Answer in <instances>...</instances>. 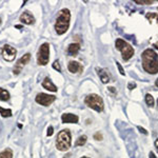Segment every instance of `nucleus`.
I'll return each mask as SVG.
<instances>
[{
  "instance_id": "obj_1",
  "label": "nucleus",
  "mask_w": 158,
  "mask_h": 158,
  "mask_svg": "<svg viewBox=\"0 0 158 158\" xmlns=\"http://www.w3.org/2000/svg\"><path fill=\"white\" fill-rule=\"evenodd\" d=\"M142 68L150 74L158 73V55L154 50L147 49L141 54Z\"/></svg>"
},
{
  "instance_id": "obj_2",
  "label": "nucleus",
  "mask_w": 158,
  "mask_h": 158,
  "mask_svg": "<svg viewBox=\"0 0 158 158\" xmlns=\"http://www.w3.org/2000/svg\"><path fill=\"white\" fill-rule=\"evenodd\" d=\"M71 13L69 9H62L58 13L55 22V31L58 35H63L70 27Z\"/></svg>"
},
{
  "instance_id": "obj_3",
  "label": "nucleus",
  "mask_w": 158,
  "mask_h": 158,
  "mask_svg": "<svg viewBox=\"0 0 158 158\" xmlns=\"http://www.w3.org/2000/svg\"><path fill=\"white\" fill-rule=\"evenodd\" d=\"M72 144V135H71L70 130H61L57 135L56 139V148L58 151L64 152L68 151Z\"/></svg>"
},
{
  "instance_id": "obj_4",
  "label": "nucleus",
  "mask_w": 158,
  "mask_h": 158,
  "mask_svg": "<svg viewBox=\"0 0 158 158\" xmlns=\"http://www.w3.org/2000/svg\"><path fill=\"white\" fill-rule=\"evenodd\" d=\"M85 103L89 108L93 109L94 111L96 112H102L104 104H103V100L102 98L100 97L97 94H90L88 95L85 99Z\"/></svg>"
},
{
  "instance_id": "obj_5",
  "label": "nucleus",
  "mask_w": 158,
  "mask_h": 158,
  "mask_svg": "<svg viewBox=\"0 0 158 158\" xmlns=\"http://www.w3.org/2000/svg\"><path fill=\"white\" fill-rule=\"evenodd\" d=\"M115 45H116V49L119 50L122 54V59L123 60H129L133 57L134 55V49L129 44L127 41H124L123 39H117L116 42H115Z\"/></svg>"
},
{
  "instance_id": "obj_6",
  "label": "nucleus",
  "mask_w": 158,
  "mask_h": 158,
  "mask_svg": "<svg viewBox=\"0 0 158 158\" xmlns=\"http://www.w3.org/2000/svg\"><path fill=\"white\" fill-rule=\"evenodd\" d=\"M50 60V44L43 42L37 52V63L39 65H47Z\"/></svg>"
},
{
  "instance_id": "obj_7",
  "label": "nucleus",
  "mask_w": 158,
  "mask_h": 158,
  "mask_svg": "<svg viewBox=\"0 0 158 158\" xmlns=\"http://www.w3.org/2000/svg\"><path fill=\"white\" fill-rule=\"evenodd\" d=\"M2 58L7 62H13L17 56V50L10 44H4L1 49Z\"/></svg>"
},
{
  "instance_id": "obj_8",
  "label": "nucleus",
  "mask_w": 158,
  "mask_h": 158,
  "mask_svg": "<svg viewBox=\"0 0 158 158\" xmlns=\"http://www.w3.org/2000/svg\"><path fill=\"white\" fill-rule=\"evenodd\" d=\"M30 60H31L30 53H27V54H24L21 58H19V59L17 60V62L15 63L14 68H13V74H14V75H19V74L21 73V71L23 70V68L30 62Z\"/></svg>"
},
{
  "instance_id": "obj_9",
  "label": "nucleus",
  "mask_w": 158,
  "mask_h": 158,
  "mask_svg": "<svg viewBox=\"0 0 158 158\" xmlns=\"http://www.w3.org/2000/svg\"><path fill=\"white\" fill-rule=\"evenodd\" d=\"M56 100V97L54 95H49L45 93H38L35 97V101L43 106H49Z\"/></svg>"
},
{
  "instance_id": "obj_10",
  "label": "nucleus",
  "mask_w": 158,
  "mask_h": 158,
  "mask_svg": "<svg viewBox=\"0 0 158 158\" xmlns=\"http://www.w3.org/2000/svg\"><path fill=\"white\" fill-rule=\"evenodd\" d=\"M19 21L21 22V23L27 24V25H33V24H35V21H36V19H35L34 15H33L31 12L24 11L19 16Z\"/></svg>"
},
{
  "instance_id": "obj_11",
  "label": "nucleus",
  "mask_w": 158,
  "mask_h": 158,
  "mask_svg": "<svg viewBox=\"0 0 158 158\" xmlns=\"http://www.w3.org/2000/svg\"><path fill=\"white\" fill-rule=\"evenodd\" d=\"M79 120L78 116L72 113H64L61 116V121L63 123H77Z\"/></svg>"
},
{
  "instance_id": "obj_12",
  "label": "nucleus",
  "mask_w": 158,
  "mask_h": 158,
  "mask_svg": "<svg viewBox=\"0 0 158 158\" xmlns=\"http://www.w3.org/2000/svg\"><path fill=\"white\" fill-rule=\"evenodd\" d=\"M68 70L73 74L81 73L83 71V67L78 61H70L68 64Z\"/></svg>"
},
{
  "instance_id": "obj_13",
  "label": "nucleus",
  "mask_w": 158,
  "mask_h": 158,
  "mask_svg": "<svg viewBox=\"0 0 158 158\" xmlns=\"http://www.w3.org/2000/svg\"><path fill=\"white\" fill-rule=\"evenodd\" d=\"M42 86L45 89V90H49L50 92H57V86H56L54 83L52 82V80H51V78L49 77H45L44 79H43L42 81Z\"/></svg>"
},
{
  "instance_id": "obj_14",
  "label": "nucleus",
  "mask_w": 158,
  "mask_h": 158,
  "mask_svg": "<svg viewBox=\"0 0 158 158\" xmlns=\"http://www.w3.org/2000/svg\"><path fill=\"white\" fill-rule=\"evenodd\" d=\"M96 71H97V74H98L99 78H100L101 82L102 83L110 82V76L108 74V71L104 70V69H99V68L96 69Z\"/></svg>"
},
{
  "instance_id": "obj_15",
  "label": "nucleus",
  "mask_w": 158,
  "mask_h": 158,
  "mask_svg": "<svg viewBox=\"0 0 158 158\" xmlns=\"http://www.w3.org/2000/svg\"><path fill=\"white\" fill-rule=\"evenodd\" d=\"M80 51V44L79 43H71L68 47V54L70 56H76Z\"/></svg>"
},
{
  "instance_id": "obj_16",
  "label": "nucleus",
  "mask_w": 158,
  "mask_h": 158,
  "mask_svg": "<svg viewBox=\"0 0 158 158\" xmlns=\"http://www.w3.org/2000/svg\"><path fill=\"white\" fill-rule=\"evenodd\" d=\"M11 98L10 92L3 88H0V100L1 101H9Z\"/></svg>"
},
{
  "instance_id": "obj_17",
  "label": "nucleus",
  "mask_w": 158,
  "mask_h": 158,
  "mask_svg": "<svg viewBox=\"0 0 158 158\" xmlns=\"http://www.w3.org/2000/svg\"><path fill=\"white\" fill-rule=\"evenodd\" d=\"M0 115L3 118H9V117H12L13 113L11 109H4L2 106H0Z\"/></svg>"
},
{
  "instance_id": "obj_18",
  "label": "nucleus",
  "mask_w": 158,
  "mask_h": 158,
  "mask_svg": "<svg viewBox=\"0 0 158 158\" xmlns=\"http://www.w3.org/2000/svg\"><path fill=\"white\" fill-rule=\"evenodd\" d=\"M0 158H13V151L10 148H6L0 152Z\"/></svg>"
},
{
  "instance_id": "obj_19",
  "label": "nucleus",
  "mask_w": 158,
  "mask_h": 158,
  "mask_svg": "<svg viewBox=\"0 0 158 158\" xmlns=\"http://www.w3.org/2000/svg\"><path fill=\"white\" fill-rule=\"evenodd\" d=\"M86 140H88V137L85 136V135H81V136H79V138L76 140L75 142V146L76 147H82L85 144Z\"/></svg>"
},
{
  "instance_id": "obj_20",
  "label": "nucleus",
  "mask_w": 158,
  "mask_h": 158,
  "mask_svg": "<svg viewBox=\"0 0 158 158\" xmlns=\"http://www.w3.org/2000/svg\"><path fill=\"white\" fill-rule=\"evenodd\" d=\"M146 102L149 106H154V98L151 94H147L146 95Z\"/></svg>"
},
{
  "instance_id": "obj_21",
  "label": "nucleus",
  "mask_w": 158,
  "mask_h": 158,
  "mask_svg": "<svg viewBox=\"0 0 158 158\" xmlns=\"http://www.w3.org/2000/svg\"><path fill=\"white\" fill-rule=\"evenodd\" d=\"M147 19H149L150 21H152V19L153 18H156L157 20V23H158V15L157 14H155V13H149V14H147Z\"/></svg>"
},
{
  "instance_id": "obj_22",
  "label": "nucleus",
  "mask_w": 158,
  "mask_h": 158,
  "mask_svg": "<svg viewBox=\"0 0 158 158\" xmlns=\"http://www.w3.org/2000/svg\"><path fill=\"white\" fill-rule=\"evenodd\" d=\"M153 2L152 0H135V3L137 4H152Z\"/></svg>"
},
{
  "instance_id": "obj_23",
  "label": "nucleus",
  "mask_w": 158,
  "mask_h": 158,
  "mask_svg": "<svg viewBox=\"0 0 158 158\" xmlns=\"http://www.w3.org/2000/svg\"><path fill=\"white\" fill-rule=\"evenodd\" d=\"M53 69L57 70L58 72H60V71H61V68H60V64H59V61H58V60L54 61V63H53Z\"/></svg>"
},
{
  "instance_id": "obj_24",
  "label": "nucleus",
  "mask_w": 158,
  "mask_h": 158,
  "mask_svg": "<svg viewBox=\"0 0 158 158\" xmlns=\"http://www.w3.org/2000/svg\"><path fill=\"white\" fill-rule=\"evenodd\" d=\"M102 134L101 133H99V132H97V133H95V135H94V139H96V140H102Z\"/></svg>"
},
{
  "instance_id": "obj_25",
  "label": "nucleus",
  "mask_w": 158,
  "mask_h": 158,
  "mask_svg": "<svg viewBox=\"0 0 158 158\" xmlns=\"http://www.w3.org/2000/svg\"><path fill=\"white\" fill-rule=\"evenodd\" d=\"M48 136H52L53 134H54V128H53L52 126H50L49 128H48Z\"/></svg>"
},
{
  "instance_id": "obj_26",
  "label": "nucleus",
  "mask_w": 158,
  "mask_h": 158,
  "mask_svg": "<svg viewBox=\"0 0 158 158\" xmlns=\"http://www.w3.org/2000/svg\"><path fill=\"white\" fill-rule=\"evenodd\" d=\"M116 65L118 67V70H119V72H120L121 75H126V73H124V71H123V69H122L120 63H119V62H116Z\"/></svg>"
},
{
  "instance_id": "obj_27",
  "label": "nucleus",
  "mask_w": 158,
  "mask_h": 158,
  "mask_svg": "<svg viewBox=\"0 0 158 158\" xmlns=\"http://www.w3.org/2000/svg\"><path fill=\"white\" fill-rule=\"evenodd\" d=\"M138 130L140 131V133H142V134H144V135H147V134H148V132H147L143 128H141V127H138Z\"/></svg>"
},
{
  "instance_id": "obj_28",
  "label": "nucleus",
  "mask_w": 158,
  "mask_h": 158,
  "mask_svg": "<svg viewBox=\"0 0 158 158\" xmlns=\"http://www.w3.org/2000/svg\"><path fill=\"white\" fill-rule=\"evenodd\" d=\"M135 86H136L135 83H129V89H130V90H133V88H135Z\"/></svg>"
},
{
  "instance_id": "obj_29",
  "label": "nucleus",
  "mask_w": 158,
  "mask_h": 158,
  "mask_svg": "<svg viewBox=\"0 0 158 158\" xmlns=\"http://www.w3.org/2000/svg\"><path fill=\"white\" fill-rule=\"evenodd\" d=\"M150 158H157L156 156H155L154 152H150Z\"/></svg>"
},
{
  "instance_id": "obj_30",
  "label": "nucleus",
  "mask_w": 158,
  "mask_h": 158,
  "mask_svg": "<svg viewBox=\"0 0 158 158\" xmlns=\"http://www.w3.org/2000/svg\"><path fill=\"white\" fill-rule=\"evenodd\" d=\"M155 148H156V150L158 151V138L155 140Z\"/></svg>"
},
{
  "instance_id": "obj_31",
  "label": "nucleus",
  "mask_w": 158,
  "mask_h": 158,
  "mask_svg": "<svg viewBox=\"0 0 158 158\" xmlns=\"http://www.w3.org/2000/svg\"><path fill=\"white\" fill-rule=\"evenodd\" d=\"M16 27H17V29H21V25H16Z\"/></svg>"
},
{
  "instance_id": "obj_32",
  "label": "nucleus",
  "mask_w": 158,
  "mask_h": 158,
  "mask_svg": "<svg viewBox=\"0 0 158 158\" xmlns=\"http://www.w3.org/2000/svg\"><path fill=\"white\" fill-rule=\"evenodd\" d=\"M155 85H156V86H158V79L156 80V82H155Z\"/></svg>"
},
{
  "instance_id": "obj_33",
  "label": "nucleus",
  "mask_w": 158,
  "mask_h": 158,
  "mask_svg": "<svg viewBox=\"0 0 158 158\" xmlns=\"http://www.w3.org/2000/svg\"><path fill=\"white\" fill-rule=\"evenodd\" d=\"M81 158H90V157H86V156H83V157H81Z\"/></svg>"
},
{
  "instance_id": "obj_34",
  "label": "nucleus",
  "mask_w": 158,
  "mask_h": 158,
  "mask_svg": "<svg viewBox=\"0 0 158 158\" xmlns=\"http://www.w3.org/2000/svg\"><path fill=\"white\" fill-rule=\"evenodd\" d=\"M1 22H2V21H1V17H0V24H1Z\"/></svg>"
},
{
  "instance_id": "obj_35",
  "label": "nucleus",
  "mask_w": 158,
  "mask_h": 158,
  "mask_svg": "<svg viewBox=\"0 0 158 158\" xmlns=\"http://www.w3.org/2000/svg\"><path fill=\"white\" fill-rule=\"evenodd\" d=\"M157 106H158V100H157Z\"/></svg>"
}]
</instances>
